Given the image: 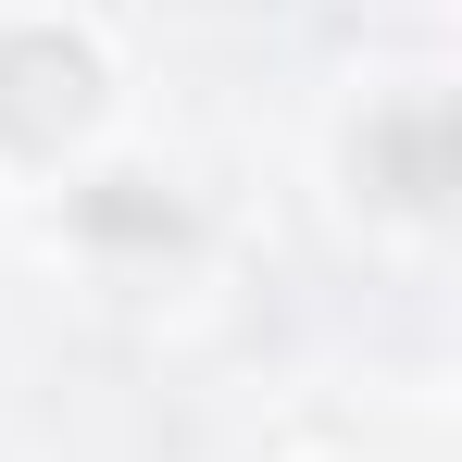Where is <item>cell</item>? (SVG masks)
<instances>
[{
  "instance_id": "cell-2",
  "label": "cell",
  "mask_w": 462,
  "mask_h": 462,
  "mask_svg": "<svg viewBox=\"0 0 462 462\" xmlns=\"http://www.w3.org/2000/svg\"><path fill=\"white\" fill-rule=\"evenodd\" d=\"M350 175H363V200H375V213H438V200H450V100H438V88H412V100L363 113Z\"/></svg>"
},
{
  "instance_id": "cell-3",
  "label": "cell",
  "mask_w": 462,
  "mask_h": 462,
  "mask_svg": "<svg viewBox=\"0 0 462 462\" xmlns=\"http://www.w3.org/2000/svg\"><path fill=\"white\" fill-rule=\"evenodd\" d=\"M76 237H100V250H175L188 213H175V188H151V175H88L76 188Z\"/></svg>"
},
{
  "instance_id": "cell-1",
  "label": "cell",
  "mask_w": 462,
  "mask_h": 462,
  "mask_svg": "<svg viewBox=\"0 0 462 462\" xmlns=\"http://www.w3.org/2000/svg\"><path fill=\"white\" fill-rule=\"evenodd\" d=\"M100 125V51L76 25H0V151L63 162Z\"/></svg>"
}]
</instances>
